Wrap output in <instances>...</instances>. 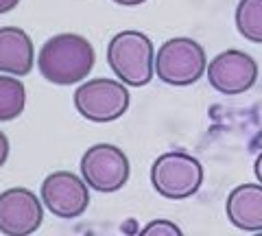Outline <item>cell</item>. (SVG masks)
<instances>
[{"instance_id": "obj_15", "label": "cell", "mask_w": 262, "mask_h": 236, "mask_svg": "<svg viewBox=\"0 0 262 236\" xmlns=\"http://www.w3.org/2000/svg\"><path fill=\"white\" fill-rule=\"evenodd\" d=\"M9 151H11L9 138H7L5 132H0V168H3L7 164V160H9Z\"/></svg>"}, {"instance_id": "obj_16", "label": "cell", "mask_w": 262, "mask_h": 236, "mask_svg": "<svg viewBox=\"0 0 262 236\" xmlns=\"http://www.w3.org/2000/svg\"><path fill=\"white\" fill-rule=\"evenodd\" d=\"M18 5H20V0H0V15L13 11Z\"/></svg>"}, {"instance_id": "obj_9", "label": "cell", "mask_w": 262, "mask_h": 236, "mask_svg": "<svg viewBox=\"0 0 262 236\" xmlns=\"http://www.w3.org/2000/svg\"><path fill=\"white\" fill-rule=\"evenodd\" d=\"M206 77L210 81V85L216 92L234 96L249 92L258 81V63L256 59L245 53V51H229L219 53L206 66Z\"/></svg>"}, {"instance_id": "obj_4", "label": "cell", "mask_w": 262, "mask_h": 236, "mask_svg": "<svg viewBox=\"0 0 262 236\" xmlns=\"http://www.w3.org/2000/svg\"><path fill=\"white\" fill-rule=\"evenodd\" d=\"M155 75L162 83L186 88L206 75L208 57L203 46L190 37H170L155 53Z\"/></svg>"}, {"instance_id": "obj_3", "label": "cell", "mask_w": 262, "mask_h": 236, "mask_svg": "<svg viewBox=\"0 0 262 236\" xmlns=\"http://www.w3.org/2000/svg\"><path fill=\"white\" fill-rule=\"evenodd\" d=\"M151 186L170 201L194 197L203 186V164L186 151H166L151 164Z\"/></svg>"}, {"instance_id": "obj_11", "label": "cell", "mask_w": 262, "mask_h": 236, "mask_svg": "<svg viewBox=\"0 0 262 236\" xmlns=\"http://www.w3.org/2000/svg\"><path fill=\"white\" fill-rule=\"evenodd\" d=\"M35 46L20 27H0V72L11 77H24L33 70Z\"/></svg>"}, {"instance_id": "obj_12", "label": "cell", "mask_w": 262, "mask_h": 236, "mask_svg": "<svg viewBox=\"0 0 262 236\" xmlns=\"http://www.w3.org/2000/svg\"><path fill=\"white\" fill-rule=\"evenodd\" d=\"M27 110V88L20 77L0 75V123L15 120Z\"/></svg>"}, {"instance_id": "obj_2", "label": "cell", "mask_w": 262, "mask_h": 236, "mask_svg": "<svg viewBox=\"0 0 262 236\" xmlns=\"http://www.w3.org/2000/svg\"><path fill=\"white\" fill-rule=\"evenodd\" d=\"M155 48L142 31H120L107 44V63L118 81L129 88H144L155 77Z\"/></svg>"}, {"instance_id": "obj_6", "label": "cell", "mask_w": 262, "mask_h": 236, "mask_svg": "<svg viewBox=\"0 0 262 236\" xmlns=\"http://www.w3.org/2000/svg\"><path fill=\"white\" fill-rule=\"evenodd\" d=\"M81 180L88 188L110 195L120 190L131 177V164L127 153L116 144L101 142L85 149L81 158Z\"/></svg>"}, {"instance_id": "obj_17", "label": "cell", "mask_w": 262, "mask_h": 236, "mask_svg": "<svg viewBox=\"0 0 262 236\" xmlns=\"http://www.w3.org/2000/svg\"><path fill=\"white\" fill-rule=\"evenodd\" d=\"M253 175H256V180H258V184H262V151L258 153V158H256V162H253Z\"/></svg>"}, {"instance_id": "obj_7", "label": "cell", "mask_w": 262, "mask_h": 236, "mask_svg": "<svg viewBox=\"0 0 262 236\" xmlns=\"http://www.w3.org/2000/svg\"><path fill=\"white\" fill-rule=\"evenodd\" d=\"M39 199L44 208L57 219H77L90 206V188L77 173L55 170L42 182Z\"/></svg>"}, {"instance_id": "obj_5", "label": "cell", "mask_w": 262, "mask_h": 236, "mask_svg": "<svg viewBox=\"0 0 262 236\" xmlns=\"http://www.w3.org/2000/svg\"><path fill=\"white\" fill-rule=\"evenodd\" d=\"M72 103L79 116H83L90 123L103 125L125 116L131 105V94L122 81L96 77L77 88L72 94Z\"/></svg>"}, {"instance_id": "obj_1", "label": "cell", "mask_w": 262, "mask_h": 236, "mask_svg": "<svg viewBox=\"0 0 262 236\" xmlns=\"http://www.w3.org/2000/svg\"><path fill=\"white\" fill-rule=\"evenodd\" d=\"M96 61L94 46L83 35L57 33L48 37L39 48V75L55 85H77L92 75Z\"/></svg>"}, {"instance_id": "obj_19", "label": "cell", "mask_w": 262, "mask_h": 236, "mask_svg": "<svg viewBox=\"0 0 262 236\" xmlns=\"http://www.w3.org/2000/svg\"><path fill=\"white\" fill-rule=\"evenodd\" d=\"M251 236H262V232H253V234H251Z\"/></svg>"}, {"instance_id": "obj_10", "label": "cell", "mask_w": 262, "mask_h": 236, "mask_svg": "<svg viewBox=\"0 0 262 236\" xmlns=\"http://www.w3.org/2000/svg\"><path fill=\"white\" fill-rule=\"evenodd\" d=\"M225 214L236 230L262 232V184H238L229 190Z\"/></svg>"}, {"instance_id": "obj_14", "label": "cell", "mask_w": 262, "mask_h": 236, "mask_svg": "<svg viewBox=\"0 0 262 236\" xmlns=\"http://www.w3.org/2000/svg\"><path fill=\"white\" fill-rule=\"evenodd\" d=\"M138 236H184V232L177 223L168 221V219H153L138 232Z\"/></svg>"}, {"instance_id": "obj_18", "label": "cell", "mask_w": 262, "mask_h": 236, "mask_svg": "<svg viewBox=\"0 0 262 236\" xmlns=\"http://www.w3.org/2000/svg\"><path fill=\"white\" fill-rule=\"evenodd\" d=\"M114 5H120V7H140L144 5L146 0H112Z\"/></svg>"}, {"instance_id": "obj_8", "label": "cell", "mask_w": 262, "mask_h": 236, "mask_svg": "<svg viewBox=\"0 0 262 236\" xmlns=\"http://www.w3.org/2000/svg\"><path fill=\"white\" fill-rule=\"evenodd\" d=\"M44 223V203L33 190L15 186L0 192V234L31 236Z\"/></svg>"}, {"instance_id": "obj_13", "label": "cell", "mask_w": 262, "mask_h": 236, "mask_svg": "<svg viewBox=\"0 0 262 236\" xmlns=\"http://www.w3.org/2000/svg\"><path fill=\"white\" fill-rule=\"evenodd\" d=\"M236 31L253 44H262V0H241L234 13Z\"/></svg>"}]
</instances>
